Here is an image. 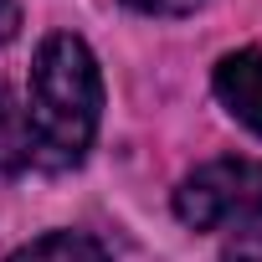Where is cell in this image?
I'll return each instance as SVG.
<instances>
[{
    "label": "cell",
    "mask_w": 262,
    "mask_h": 262,
    "mask_svg": "<svg viewBox=\"0 0 262 262\" xmlns=\"http://www.w3.org/2000/svg\"><path fill=\"white\" fill-rule=\"evenodd\" d=\"M175 216L190 231L257 226L262 221V160H211L175 190Z\"/></svg>",
    "instance_id": "cell-2"
},
{
    "label": "cell",
    "mask_w": 262,
    "mask_h": 262,
    "mask_svg": "<svg viewBox=\"0 0 262 262\" xmlns=\"http://www.w3.org/2000/svg\"><path fill=\"white\" fill-rule=\"evenodd\" d=\"M134 11H149V16H185V11H195L201 0H128Z\"/></svg>",
    "instance_id": "cell-7"
},
{
    "label": "cell",
    "mask_w": 262,
    "mask_h": 262,
    "mask_svg": "<svg viewBox=\"0 0 262 262\" xmlns=\"http://www.w3.org/2000/svg\"><path fill=\"white\" fill-rule=\"evenodd\" d=\"M36 165V134H31V113L26 103L0 82V175H21Z\"/></svg>",
    "instance_id": "cell-4"
},
{
    "label": "cell",
    "mask_w": 262,
    "mask_h": 262,
    "mask_svg": "<svg viewBox=\"0 0 262 262\" xmlns=\"http://www.w3.org/2000/svg\"><path fill=\"white\" fill-rule=\"evenodd\" d=\"M16 31H21V6L16 0H0V47H6Z\"/></svg>",
    "instance_id": "cell-8"
},
{
    "label": "cell",
    "mask_w": 262,
    "mask_h": 262,
    "mask_svg": "<svg viewBox=\"0 0 262 262\" xmlns=\"http://www.w3.org/2000/svg\"><path fill=\"white\" fill-rule=\"evenodd\" d=\"M6 262H108V252L82 231H52V236H36L21 252H11Z\"/></svg>",
    "instance_id": "cell-5"
},
{
    "label": "cell",
    "mask_w": 262,
    "mask_h": 262,
    "mask_svg": "<svg viewBox=\"0 0 262 262\" xmlns=\"http://www.w3.org/2000/svg\"><path fill=\"white\" fill-rule=\"evenodd\" d=\"M221 262H262V221H257V226H242V231L226 242Z\"/></svg>",
    "instance_id": "cell-6"
},
{
    "label": "cell",
    "mask_w": 262,
    "mask_h": 262,
    "mask_svg": "<svg viewBox=\"0 0 262 262\" xmlns=\"http://www.w3.org/2000/svg\"><path fill=\"white\" fill-rule=\"evenodd\" d=\"M216 98L226 103V113L236 123H247L252 134L262 139V52L257 47H242V52H226L216 62Z\"/></svg>",
    "instance_id": "cell-3"
},
{
    "label": "cell",
    "mask_w": 262,
    "mask_h": 262,
    "mask_svg": "<svg viewBox=\"0 0 262 262\" xmlns=\"http://www.w3.org/2000/svg\"><path fill=\"white\" fill-rule=\"evenodd\" d=\"M31 134L41 170H72L98 139L103 118V77L82 36H47L31 62Z\"/></svg>",
    "instance_id": "cell-1"
}]
</instances>
